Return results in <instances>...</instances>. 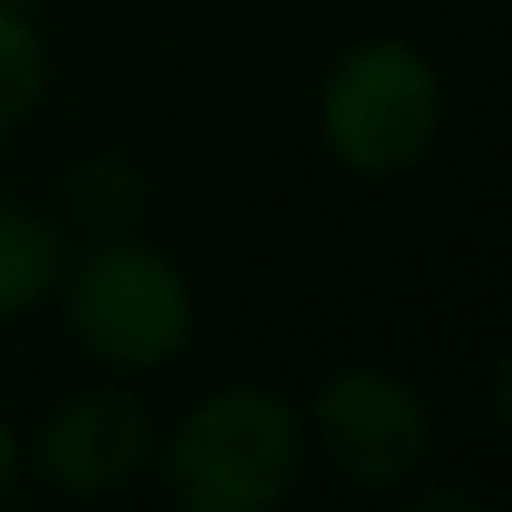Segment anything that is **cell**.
<instances>
[{
  "label": "cell",
  "mask_w": 512,
  "mask_h": 512,
  "mask_svg": "<svg viewBox=\"0 0 512 512\" xmlns=\"http://www.w3.org/2000/svg\"><path fill=\"white\" fill-rule=\"evenodd\" d=\"M303 468V419L270 386L193 402L166 441V490L188 512H270Z\"/></svg>",
  "instance_id": "6da1fadb"
},
{
  "label": "cell",
  "mask_w": 512,
  "mask_h": 512,
  "mask_svg": "<svg viewBox=\"0 0 512 512\" xmlns=\"http://www.w3.org/2000/svg\"><path fill=\"white\" fill-rule=\"evenodd\" d=\"M441 133V78L424 50L364 39L320 89V138L358 177H397L419 166Z\"/></svg>",
  "instance_id": "7a4b0ae2"
},
{
  "label": "cell",
  "mask_w": 512,
  "mask_h": 512,
  "mask_svg": "<svg viewBox=\"0 0 512 512\" xmlns=\"http://www.w3.org/2000/svg\"><path fill=\"white\" fill-rule=\"evenodd\" d=\"M67 325L111 369H160L193 342V287L160 248L111 237L67 281Z\"/></svg>",
  "instance_id": "3957f363"
},
{
  "label": "cell",
  "mask_w": 512,
  "mask_h": 512,
  "mask_svg": "<svg viewBox=\"0 0 512 512\" xmlns=\"http://www.w3.org/2000/svg\"><path fill=\"white\" fill-rule=\"evenodd\" d=\"M314 435L336 479L358 490H391L430 457V408L402 375L347 364L314 391Z\"/></svg>",
  "instance_id": "277c9868"
},
{
  "label": "cell",
  "mask_w": 512,
  "mask_h": 512,
  "mask_svg": "<svg viewBox=\"0 0 512 512\" xmlns=\"http://www.w3.org/2000/svg\"><path fill=\"white\" fill-rule=\"evenodd\" d=\"M155 452V424L127 391H83L39 424V474L61 496H111Z\"/></svg>",
  "instance_id": "5b68a950"
},
{
  "label": "cell",
  "mask_w": 512,
  "mask_h": 512,
  "mask_svg": "<svg viewBox=\"0 0 512 512\" xmlns=\"http://www.w3.org/2000/svg\"><path fill=\"white\" fill-rule=\"evenodd\" d=\"M67 276V243L45 215L0 204V320L39 309Z\"/></svg>",
  "instance_id": "8992f818"
},
{
  "label": "cell",
  "mask_w": 512,
  "mask_h": 512,
  "mask_svg": "<svg viewBox=\"0 0 512 512\" xmlns=\"http://www.w3.org/2000/svg\"><path fill=\"white\" fill-rule=\"evenodd\" d=\"M50 89V56L23 12L0 6V138L23 127Z\"/></svg>",
  "instance_id": "52a82bcc"
},
{
  "label": "cell",
  "mask_w": 512,
  "mask_h": 512,
  "mask_svg": "<svg viewBox=\"0 0 512 512\" xmlns=\"http://www.w3.org/2000/svg\"><path fill=\"white\" fill-rule=\"evenodd\" d=\"M72 199H78V210L89 215V221L122 226V221H133L138 204H144V182H138V171L127 166V160L100 155V160H89V166L78 171Z\"/></svg>",
  "instance_id": "ba28073f"
},
{
  "label": "cell",
  "mask_w": 512,
  "mask_h": 512,
  "mask_svg": "<svg viewBox=\"0 0 512 512\" xmlns=\"http://www.w3.org/2000/svg\"><path fill=\"white\" fill-rule=\"evenodd\" d=\"M17 474H23V446H17V430L0 413V501L17 490Z\"/></svg>",
  "instance_id": "9c48e42d"
},
{
  "label": "cell",
  "mask_w": 512,
  "mask_h": 512,
  "mask_svg": "<svg viewBox=\"0 0 512 512\" xmlns=\"http://www.w3.org/2000/svg\"><path fill=\"white\" fill-rule=\"evenodd\" d=\"M0 6H6V12H23V17H28V6H34V0H0Z\"/></svg>",
  "instance_id": "30bf717a"
}]
</instances>
